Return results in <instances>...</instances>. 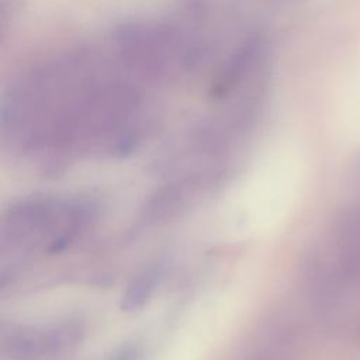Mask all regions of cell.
<instances>
[{
    "mask_svg": "<svg viewBox=\"0 0 360 360\" xmlns=\"http://www.w3.org/2000/svg\"><path fill=\"white\" fill-rule=\"evenodd\" d=\"M89 198L31 197L11 205L1 219V249L58 252L96 221Z\"/></svg>",
    "mask_w": 360,
    "mask_h": 360,
    "instance_id": "obj_1",
    "label": "cell"
},
{
    "mask_svg": "<svg viewBox=\"0 0 360 360\" xmlns=\"http://www.w3.org/2000/svg\"><path fill=\"white\" fill-rule=\"evenodd\" d=\"M79 321H65L48 326H15L1 335V354L8 360H41L56 357L75 349L83 339Z\"/></svg>",
    "mask_w": 360,
    "mask_h": 360,
    "instance_id": "obj_2",
    "label": "cell"
},
{
    "mask_svg": "<svg viewBox=\"0 0 360 360\" xmlns=\"http://www.w3.org/2000/svg\"><path fill=\"white\" fill-rule=\"evenodd\" d=\"M188 186V183H174L160 188L143 208V219L159 224L173 218L186 202Z\"/></svg>",
    "mask_w": 360,
    "mask_h": 360,
    "instance_id": "obj_3",
    "label": "cell"
},
{
    "mask_svg": "<svg viewBox=\"0 0 360 360\" xmlns=\"http://www.w3.org/2000/svg\"><path fill=\"white\" fill-rule=\"evenodd\" d=\"M162 270L159 266H150L136 274L132 281L128 284L122 301L121 308L125 312H134L141 309L148 300L152 297L159 280Z\"/></svg>",
    "mask_w": 360,
    "mask_h": 360,
    "instance_id": "obj_4",
    "label": "cell"
},
{
    "mask_svg": "<svg viewBox=\"0 0 360 360\" xmlns=\"http://www.w3.org/2000/svg\"><path fill=\"white\" fill-rule=\"evenodd\" d=\"M139 357H141V353L136 347H128V349H124L111 360H139Z\"/></svg>",
    "mask_w": 360,
    "mask_h": 360,
    "instance_id": "obj_5",
    "label": "cell"
}]
</instances>
